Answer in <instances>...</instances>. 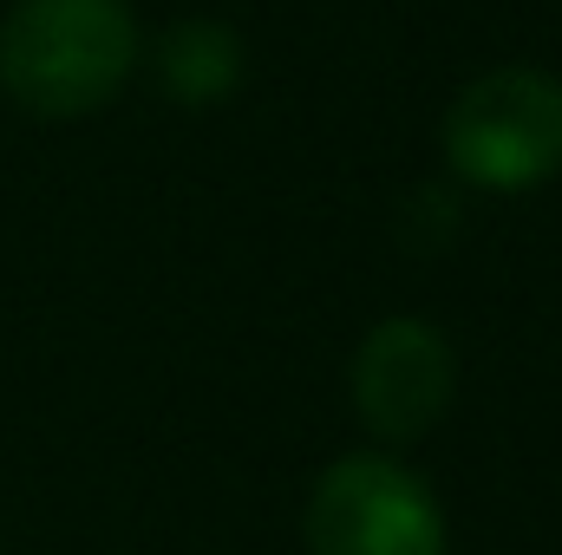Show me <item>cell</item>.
I'll use <instances>...</instances> for the list:
<instances>
[{
  "label": "cell",
  "mask_w": 562,
  "mask_h": 555,
  "mask_svg": "<svg viewBox=\"0 0 562 555\" xmlns=\"http://www.w3.org/2000/svg\"><path fill=\"white\" fill-rule=\"evenodd\" d=\"M138 66L132 0H13L0 20V92L33 118H86Z\"/></svg>",
  "instance_id": "6da1fadb"
},
{
  "label": "cell",
  "mask_w": 562,
  "mask_h": 555,
  "mask_svg": "<svg viewBox=\"0 0 562 555\" xmlns=\"http://www.w3.org/2000/svg\"><path fill=\"white\" fill-rule=\"evenodd\" d=\"M458 360L451 340L419 314H386L353 347V412L380 444H413L451 412Z\"/></svg>",
  "instance_id": "277c9868"
},
{
  "label": "cell",
  "mask_w": 562,
  "mask_h": 555,
  "mask_svg": "<svg viewBox=\"0 0 562 555\" xmlns=\"http://www.w3.org/2000/svg\"><path fill=\"white\" fill-rule=\"evenodd\" d=\"M445 163L497 196L562 177V79L543 66L477 72L445 112Z\"/></svg>",
  "instance_id": "7a4b0ae2"
},
{
  "label": "cell",
  "mask_w": 562,
  "mask_h": 555,
  "mask_svg": "<svg viewBox=\"0 0 562 555\" xmlns=\"http://www.w3.org/2000/svg\"><path fill=\"white\" fill-rule=\"evenodd\" d=\"M301 543L307 555H445V510L400 457L353 451L314 477Z\"/></svg>",
  "instance_id": "3957f363"
},
{
  "label": "cell",
  "mask_w": 562,
  "mask_h": 555,
  "mask_svg": "<svg viewBox=\"0 0 562 555\" xmlns=\"http://www.w3.org/2000/svg\"><path fill=\"white\" fill-rule=\"evenodd\" d=\"M157 86L177 105H223L243 86V39L223 20H177L157 33Z\"/></svg>",
  "instance_id": "5b68a950"
}]
</instances>
